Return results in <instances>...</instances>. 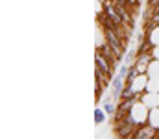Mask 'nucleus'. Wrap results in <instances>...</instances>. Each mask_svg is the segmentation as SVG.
Segmentation results:
<instances>
[{
	"instance_id": "f257e3e1",
	"label": "nucleus",
	"mask_w": 159,
	"mask_h": 139,
	"mask_svg": "<svg viewBox=\"0 0 159 139\" xmlns=\"http://www.w3.org/2000/svg\"><path fill=\"white\" fill-rule=\"evenodd\" d=\"M104 35H106V41L111 45V48H113L119 56H122L124 50H126V45H124V41L120 39L119 32H115V30H104Z\"/></svg>"
},
{
	"instance_id": "f03ea898",
	"label": "nucleus",
	"mask_w": 159,
	"mask_h": 139,
	"mask_svg": "<svg viewBox=\"0 0 159 139\" xmlns=\"http://www.w3.org/2000/svg\"><path fill=\"white\" fill-rule=\"evenodd\" d=\"M94 63H96V65H98V67H100V69H102L107 76H109V78L113 76L115 67H113V63H111V61H109V59H107L102 52H100V50H96V54H94Z\"/></svg>"
},
{
	"instance_id": "7ed1b4c3",
	"label": "nucleus",
	"mask_w": 159,
	"mask_h": 139,
	"mask_svg": "<svg viewBox=\"0 0 159 139\" xmlns=\"http://www.w3.org/2000/svg\"><path fill=\"white\" fill-rule=\"evenodd\" d=\"M98 50H100V52H102V54H104V56H106V58H107V59H109L111 63H113V67H115V65L119 63L120 59H122V56H119V54H117V52H115V50L111 48V45H109L107 41H106L104 45L100 46Z\"/></svg>"
},
{
	"instance_id": "20e7f679",
	"label": "nucleus",
	"mask_w": 159,
	"mask_h": 139,
	"mask_svg": "<svg viewBox=\"0 0 159 139\" xmlns=\"http://www.w3.org/2000/svg\"><path fill=\"white\" fill-rule=\"evenodd\" d=\"M133 102H135V100H122V104H119V108H117V111H115V121H122V117H126V115L129 113Z\"/></svg>"
},
{
	"instance_id": "39448f33",
	"label": "nucleus",
	"mask_w": 159,
	"mask_h": 139,
	"mask_svg": "<svg viewBox=\"0 0 159 139\" xmlns=\"http://www.w3.org/2000/svg\"><path fill=\"white\" fill-rule=\"evenodd\" d=\"M115 132H117L119 137H129L131 132H133V124H128V123H124V121H119V123L115 124Z\"/></svg>"
},
{
	"instance_id": "423d86ee",
	"label": "nucleus",
	"mask_w": 159,
	"mask_h": 139,
	"mask_svg": "<svg viewBox=\"0 0 159 139\" xmlns=\"http://www.w3.org/2000/svg\"><path fill=\"white\" fill-rule=\"evenodd\" d=\"M152 48H154V45H152L150 35H144V39H143V43L139 45V50H137V52H139V56H141V54H146V52L152 50Z\"/></svg>"
},
{
	"instance_id": "0eeeda50",
	"label": "nucleus",
	"mask_w": 159,
	"mask_h": 139,
	"mask_svg": "<svg viewBox=\"0 0 159 139\" xmlns=\"http://www.w3.org/2000/svg\"><path fill=\"white\" fill-rule=\"evenodd\" d=\"M122 80H124V78H122L120 74L113 78V82H111V86H113V96H120V93L124 89V87H122Z\"/></svg>"
},
{
	"instance_id": "6e6552de",
	"label": "nucleus",
	"mask_w": 159,
	"mask_h": 139,
	"mask_svg": "<svg viewBox=\"0 0 159 139\" xmlns=\"http://www.w3.org/2000/svg\"><path fill=\"white\" fill-rule=\"evenodd\" d=\"M120 96H122V100H135V98H137V95H135L133 89H131V84H128V86L122 89Z\"/></svg>"
},
{
	"instance_id": "1a4fd4ad",
	"label": "nucleus",
	"mask_w": 159,
	"mask_h": 139,
	"mask_svg": "<svg viewBox=\"0 0 159 139\" xmlns=\"http://www.w3.org/2000/svg\"><path fill=\"white\" fill-rule=\"evenodd\" d=\"M154 26H159V11L148 19V26H146V34H144V35H150L152 30H154Z\"/></svg>"
},
{
	"instance_id": "9d476101",
	"label": "nucleus",
	"mask_w": 159,
	"mask_h": 139,
	"mask_svg": "<svg viewBox=\"0 0 159 139\" xmlns=\"http://www.w3.org/2000/svg\"><path fill=\"white\" fill-rule=\"evenodd\" d=\"M139 76V69H137V65H131L129 67V71H128V78H126V82L128 84H133V80Z\"/></svg>"
},
{
	"instance_id": "9b49d317",
	"label": "nucleus",
	"mask_w": 159,
	"mask_h": 139,
	"mask_svg": "<svg viewBox=\"0 0 159 139\" xmlns=\"http://www.w3.org/2000/svg\"><path fill=\"white\" fill-rule=\"evenodd\" d=\"M106 115H107V113L104 111V108H102V109H94V123H96V124H102V123L106 121Z\"/></svg>"
},
{
	"instance_id": "f8f14e48",
	"label": "nucleus",
	"mask_w": 159,
	"mask_h": 139,
	"mask_svg": "<svg viewBox=\"0 0 159 139\" xmlns=\"http://www.w3.org/2000/svg\"><path fill=\"white\" fill-rule=\"evenodd\" d=\"M131 137H137V139H141V137H154V130H150V128H146V130H139L137 134H133Z\"/></svg>"
},
{
	"instance_id": "ddd939ff",
	"label": "nucleus",
	"mask_w": 159,
	"mask_h": 139,
	"mask_svg": "<svg viewBox=\"0 0 159 139\" xmlns=\"http://www.w3.org/2000/svg\"><path fill=\"white\" fill-rule=\"evenodd\" d=\"M102 108H104V111H106L107 115H115V111H117V109H115V104H111V102H106Z\"/></svg>"
},
{
	"instance_id": "4468645a",
	"label": "nucleus",
	"mask_w": 159,
	"mask_h": 139,
	"mask_svg": "<svg viewBox=\"0 0 159 139\" xmlns=\"http://www.w3.org/2000/svg\"><path fill=\"white\" fill-rule=\"evenodd\" d=\"M128 71H129V69H128L126 65H122V67H120V76H122L124 80H126V76H128Z\"/></svg>"
},
{
	"instance_id": "2eb2a0df",
	"label": "nucleus",
	"mask_w": 159,
	"mask_h": 139,
	"mask_svg": "<svg viewBox=\"0 0 159 139\" xmlns=\"http://www.w3.org/2000/svg\"><path fill=\"white\" fill-rule=\"evenodd\" d=\"M150 7H159V0H150Z\"/></svg>"
},
{
	"instance_id": "dca6fc26",
	"label": "nucleus",
	"mask_w": 159,
	"mask_h": 139,
	"mask_svg": "<svg viewBox=\"0 0 159 139\" xmlns=\"http://www.w3.org/2000/svg\"><path fill=\"white\" fill-rule=\"evenodd\" d=\"M113 2H115V4H126V0H113ZM126 6H128V4H126Z\"/></svg>"
}]
</instances>
